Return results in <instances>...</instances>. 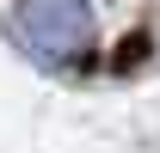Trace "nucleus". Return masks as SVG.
<instances>
[{
	"label": "nucleus",
	"mask_w": 160,
	"mask_h": 153,
	"mask_svg": "<svg viewBox=\"0 0 160 153\" xmlns=\"http://www.w3.org/2000/svg\"><path fill=\"white\" fill-rule=\"evenodd\" d=\"M19 37L49 61H68L92 43V6L86 0H19Z\"/></svg>",
	"instance_id": "f257e3e1"
},
{
	"label": "nucleus",
	"mask_w": 160,
	"mask_h": 153,
	"mask_svg": "<svg viewBox=\"0 0 160 153\" xmlns=\"http://www.w3.org/2000/svg\"><path fill=\"white\" fill-rule=\"evenodd\" d=\"M142 55H148V37H142V31H136V37L123 43V55H117V67H136V61H142Z\"/></svg>",
	"instance_id": "f03ea898"
}]
</instances>
